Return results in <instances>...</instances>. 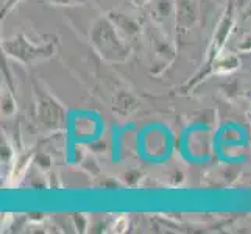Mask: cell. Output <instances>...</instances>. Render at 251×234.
I'll use <instances>...</instances> for the list:
<instances>
[{"label": "cell", "instance_id": "6da1fadb", "mask_svg": "<svg viewBox=\"0 0 251 234\" xmlns=\"http://www.w3.org/2000/svg\"><path fill=\"white\" fill-rule=\"evenodd\" d=\"M91 44L97 50V53L111 63H122L129 56V46L120 36V31L111 19L95 21L91 30Z\"/></svg>", "mask_w": 251, "mask_h": 234}, {"label": "cell", "instance_id": "52a82bcc", "mask_svg": "<svg viewBox=\"0 0 251 234\" xmlns=\"http://www.w3.org/2000/svg\"><path fill=\"white\" fill-rule=\"evenodd\" d=\"M50 3H55V5H84L86 2H89V0H47Z\"/></svg>", "mask_w": 251, "mask_h": 234}, {"label": "cell", "instance_id": "8992f818", "mask_svg": "<svg viewBox=\"0 0 251 234\" xmlns=\"http://www.w3.org/2000/svg\"><path fill=\"white\" fill-rule=\"evenodd\" d=\"M239 66V61L234 58V56H231L229 59H220V61H215V72H231L232 69H236Z\"/></svg>", "mask_w": 251, "mask_h": 234}, {"label": "cell", "instance_id": "3957f363", "mask_svg": "<svg viewBox=\"0 0 251 234\" xmlns=\"http://www.w3.org/2000/svg\"><path fill=\"white\" fill-rule=\"evenodd\" d=\"M38 116L44 125L53 128L64 122V109L56 100L49 95H42L38 102Z\"/></svg>", "mask_w": 251, "mask_h": 234}, {"label": "cell", "instance_id": "5b68a950", "mask_svg": "<svg viewBox=\"0 0 251 234\" xmlns=\"http://www.w3.org/2000/svg\"><path fill=\"white\" fill-rule=\"evenodd\" d=\"M116 16V19L112 16H109V19L111 21H114L112 24L116 25V28L120 31V33H124V34H128V36H133V34L136 33H139V25H137V22L134 19H131V17H128L125 14H120V13H112Z\"/></svg>", "mask_w": 251, "mask_h": 234}, {"label": "cell", "instance_id": "7a4b0ae2", "mask_svg": "<svg viewBox=\"0 0 251 234\" xmlns=\"http://www.w3.org/2000/svg\"><path fill=\"white\" fill-rule=\"evenodd\" d=\"M2 49L6 52L8 56L14 58L16 61H19L22 64H33L39 61H46V59L51 58L55 55V44L53 42H42V44H34V42L28 38L16 36L13 39H6Z\"/></svg>", "mask_w": 251, "mask_h": 234}, {"label": "cell", "instance_id": "277c9868", "mask_svg": "<svg viewBox=\"0 0 251 234\" xmlns=\"http://www.w3.org/2000/svg\"><path fill=\"white\" fill-rule=\"evenodd\" d=\"M197 19L195 2L194 0H179V5L176 8V24L181 27L189 28Z\"/></svg>", "mask_w": 251, "mask_h": 234}, {"label": "cell", "instance_id": "ba28073f", "mask_svg": "<svg viewBox=\"0 0 251 234\" xmlns=\"http://www.w3.org/2000/svg\"><path fill=\"white\" fill-rule=\"evenodd\" d=\"M19 2V0H6V3H5V6H3V10H2V16L5 14V13H8L11 10V8Z\"/></svg>", "mask_w": 251, "mask_h": 234}]
</instances>
